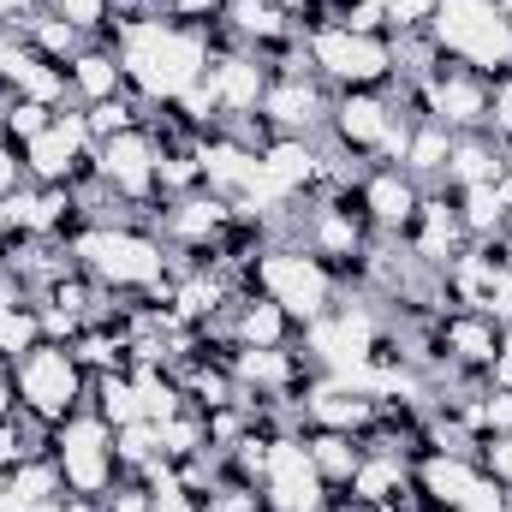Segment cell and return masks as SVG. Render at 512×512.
<instances>
[{
	"instance_id": "1",
	"label": "cell",
	"mask_w": 512,
	"mask_h": 512,
	"mask_svg": "<svg viewBox=\"0 0 512 512\" xmlns=\"http://www.w3.org/2000/svg\"><path fill=\"white\" fill-rule=\"evenodd\" d=\"M120 72L137 90V102H173L185 96L203 72H209V30H185L161 12H137V18H120Z\"/></svg>"
},
{
	"instance_id": "2",
	"label": "cell",
	"mask_w": 512,
	"mask_h": 512,
	"mask_svg": "<svg viewBox=\"0 0 512 512\" xmlns=\"http://www.w3.org/2000/svg\"><path fill=\"white\" fill-rule=\"evenodd\" d=\"M78 268L102 286H120V292H155V286H173L167 280V251L155 233L143 227H84L66 239Z\"/></svg>"
},
{
	"instance_id": "3",
	"label": "cell",
	"mask_w": 512,
	"mask_h": 512,
	"mask_svg": "<svg viewBox=\"0 0 512 512\" xmlns=\"http://www.w3.org/2000/svg\"><path fill=\"white\" fill-rule=\"evenodd\" d=\"M429 42H435L447 60L483 72V78L512 72V24L501 18L495 0H435Z\"/></svg>"
},
{
	"instance_id": "4",
	"label": "cell",
	"mask_w": 512,
	"mask_h": 512,
	"mask_svg": "<svg viewBox=\"0 0 512 512\" xmlns=\"http://www.w3.org/2000/svg\"><path fill=\"white\" fill-rule=\"evenodd\" d=\"M12 387H18L24 417L42 423V429H54V423H66V417L78 411V399L90 393V370L72 358V346L42 340L36 352H24V358L12 364Z\"/></svg>"
},
{
	"instance_id": "5",
	"label": "cell",
	"mask_w": 512,
	"mask_h": 512,
	"mask_svg": "<svg viewBox=\"0 0 512 512\" xmlns=\"http://www.w3.org/2000/svg\"><path fill=\"white\" fill-rule=\"evenodd\" d=\"M256 286L292 316V322H316L334 310V268L322 256H310L304 245H274L256 251Z\"/></svg>"
},
{
	"instance_id": "6",
	"label": "cell",
	"mask_w": 512,
	"mask_h": 512,
	"mask_svg": "<svg viewBox=\"0 0 512 512\" xmlns=\"http://www.w3.org/2000/svg\"><path fill=\"white\" fill-rule=\"evenodd\" d=\"M304 54L334 90H376V84L393 78V42L387 36H358L346 24H316L304 36Z\"/></svg>"
},
{
	"instance_id": "7",
	"label": "cell",
	"mask_w": 512,
	"mask_h": 512,
	"mask_svg": "<svg viewBox=\"0 0 512 512\" xmlns=\"http://www.w3.org/2000/svg\"><path fill=\"white\" fill-rule=\"evenodd\" d=\"M48 453H54V465H60V483L72 489V495H108L114 489V429L96 417V411H72L66 423H54V435H48Z\"/></svg>"
},
{
	"instance_id": "8",
	"label": "cell",
	"mask_w": 512,
	"mask_h": 512,
	"mask_svg": "<svg viewBox=\"0 0 512 512\" xmlns=\"http://www.w3.org/2000/svg\"><path fill=\"white\" fill-rule=\"evenodd\" d=\"M417 96H423V120H441L453 137L495 126V78H483L471 66H435L417 84Z\"/></svg>"
},
{
	"instance_id": "9",
	"label": "cell",
	"mask_w": 512,
	"mask_h": 512,
	"mask_svg": "<svg viewBox=\"0 0 512 512\" xmlns=\"http://www.w3.org/2000/svg\"><path fill=\"white\" fill-rule=\"evenodd\" d=\"M262 495H268V512H328V483H322L304 435H292V429H274L268 435Z\"/></svg>"
},
{
	"instance_id": "10",
	"label": "cell",
	"mask_w": 512,
	"mask_h": 512,
	"mask_svg": "<svg viewBox=\"0 0 512 512\" xmlns=\"http://www.w3.org/2000/svg\"><path fill=\"white\" fill-rule=\"evenodd\" d=\"M96 179H102V191H120L131 203L155 197L161 191L155 185V137L137 126V131H120V137L96 143Z\"/></svg>"
},
{
	"instance_id": "11",
	"label": "cell",
	"mask_w": 512,
	"mask_h": 512,
	"mask_svg": "<svg viewBox=\"0 0 512 512\" xmlns=\"http://www.w3.org/2000/svg\"><path fill=\"white\" fill-rule=\"evenodd\" d=\"M328 96H322V84H310L304 72H280V78H268V90H262V120L280 131V137H310L316 126H328Z\"/></svg>"
},
{
	"instance_id": "12",
	"label": "cell",
	"mask_w": 512,
	"mask_h": 512,
	"mask_svg": "<svg viewBox=\"0 0 512 512\" xmlns=\"http://www.w3.org/2000/svg\"><path fill=\"white\" fill-rule=\"evenodd\" d=\"M411 256L429 268V274H441L453 256L465 251L471 239H465V227H459V209L447 203V197H435V191H423V203H417V215L405 221V233H399Z\"/></svg>"
},
{
	"instance_id": "13",
	"label": "cell",
	"mask_w": 512,
	"mask_h": 512,
	"mask_svg": "<svg viewBox=\"0 0 512 512\" xmlns=\"http://www.w3.org/2000/svg\"><path fill=\"white\" fill-rule=\"evenodd\" d=\"M203 84L215 90L221 120H251L256 108H262V90H268V66H262V54H245V48H233V54H209Z\"/></svg>"
},
{
	"instance_id": "14",
	"label": "cell",
	"mask_w": 512,
	"mask_h": 512,
	"mask_svg": "<svg viewBox=\"0 0 512 512\" xmlns=\"http://www.w3.org/2000/svg\"><path fill=\"white\" fill-rule=\"evenodd\" d=\"M328 131L340 149H358V155H382L387 131H393V108H387L376 90H340L334 108H328Z\"/></svg>"
},
{
	"instance_id": "15",
	"label": "cell",
	"mask_w": 512,
	"mask_h": 512,
	"mask_svg": "<svg viewBox=\"0 0 512 512\" xmlns=\"http://www.w3.org/2000/svg\"><path fill=\"white\" fill-rule=\"evenodd\" d=\"M435 340H441V352H447L453 370H483V376H489V364H495L507 328H501L489 310H453V316H441Z\"/></svg>"
},
{
	"instance_id": "16",
	"label": "cell",
	"mask_w": 512,
	"mask_h": 512,
	"mask_svg": "<svg viewBox=\"0 0 512 512\" xmlns=\"http://www.w3.org/2000/svg\"><path fill=\"white\" fill-rule=\"evenodd\" d=\"M417 203H423V185L405 167H376L358 185V209H364V221L376 233H405V221L417 215Z\"/></svg>"
},
{
	"instance_id": "17",
	"label": "cell",
	"mask_w": 512,
	"mask_h": 512,
	"mask_svg": "<svg viewBox=\"0 0 512 512\" xmlns=\"http://www.w3.org/2000/svg\"><path fill=\"white\" fill-rule=\"evenodd\" d=\"M304 417H310V429H346V435H364V429L376 423V399H370L364 387L322 376V382L304 387Z\"/></svg>"
},
{
	"instance_id": "18",
	"label": "cell",
	"mask_w": 512,
	"mask_h": 512,
	"mask_svg": "<svg viewBox=\"0 0 512 512\" xmlns=\"http://www.w3.org/2000/svg\"><path fill=\"white\" fill-rule=\"evenodd\" d=\"M197 161H203V191H215V197H227V203L245 191V179L256 173V149L239 131H209V137L197 143Z\"/></svg>"
},
{
	"instance_id": "19",
	"label": "cell",
	"mask_w": 512,
	"mask_h": 512,
	"mask_svg": "<svg viewBox=\"0 0 512 512\" xmlns=\"http://www.w3.org/2000/svg\"><path fill=\"white\" fill-rule=\"evenodd\" d=\"M352 501H364V507H382V512H399V501L411 495V471H405V459L399 453H387V447H370L364 453V465L352 471Z\"/></svg>"
},
{
	"instance_id": "20",
	"label": "cell",
	"mask_w": 512,
	"mask_h": 512,
	"mask_svg": "<svg viewBox=\"0 0 512 512\" xmlns=\"http://www.w3.org/2000/svg\"><path fill=\"white\" fill-rule=\"evenodd\" d=\"M256 155H262V173H268L286 197L322 185V149H316L310 137H274V143H262Z\"/></svg>"
},
{
	"instance_id": "21",
	"label": "cell",
	"mask_w": 512,
	"mask_h": 512,
	"mask_svg": "<svg viewBox=\"0 0 512 512\" xmlns=\"http://www.w3.org/2000/svg\"><path fill=\"white\" fill-rule=\"evenodd\" d=\"M507 173V143L501 137H489V131H465V137H453V155H447V185L453 191H465V185H495Z\"/></svg>"
},
{
	"instance_id": "22",
	"label": "cell",
	"mask_w": 512,
	"mask_h": 512,
	"mask_svg": "<svg viewBox=\"0 0 512 512\" xmlns=\"http://www.w3.org/2000/svg\"><path fill=\"white\" fill-rule=\"evenodd\" d=\"M90 155H96V149H90ZM90 155H84V149H78L60 126H48L42 137H30V143H24V173H30L36 185H72V173H78Z\"/></svg>"
},
{
	"instance_id": "23",
	"label": "cell",
	"mask_w": 512,
	"mask_h": 512,
	"mask_svg": "<svg viewBox=\"0 0 512 512\" xmlns=\"http://www.w3.org/2000/svg\"><path fill=\"white\" fill-rule=\"evenodd\" d=\"M471 477H477V465L465 459V453H429L423 465H417V495L429 501L435 512H453L465 501V489H471Z\"/></svg>"
},
{
	"instance_id": "24",
	"label": "cell",
	"mask_w": 512,
	"mask_h": 512,
	"mask_svg": "<svg viewBox=\"0 0 512 512\" xmlns=\"http://www.w3.org/2000/svg\"><path fill=\"white\" fill-rule=\"evenodd\" d=\"M292 334V316L262 292V298H239L233 310V346H256V352H280Z\"/></svg>"
},
{
	"instance_id": "25",
	"label": "cell",
	"mask_w": 512,
	"mask_h": 512,
	"mask_svg": "<svg viewBox=\"0 0 512 512\" xmlns=\"http://www.w3.org/2000/svg\"><path fill=\"white\" fill-rule=\"evenodd\" d=\"M304 447H310V459H316V471H322V483L328 489H346L352 483V471L364 465V435H346V429H310L304 435Z\"/></svg>"
},
{
	"instance_id": "26",
	"label": "cell",
	"mask_w": 512,
	"mask_h": 512,
	"mask_svg": "<svg viewBox=\"0 0 512 512\" xmlns=\"http://www.w3.org/2000/svg\"><path fill=\"white\" fill-rule=\"evenodd\" d=\"M66 78H72V90L84 96V108H90V102H108V96H126V72H120V54H114V48H84V54L66 66Z\"/></svg>"
},
{
	"instance_id": "27",
	"label": "cell",
	"mask_w": 512,
	"mask_h": 512,
	"mask_svg": "<svg viewBox=\"0 0 512 512\" xmlns=\"http://www.w3.org/2000/svg\"><path fill=\"white\" fill-rule=\"evenodd\" d=\"M447 155H453V131L441 126V120H417L411 137H405L399 167H405L417 185H429V179H441V173H447Z\"/></svg>"
},
{
	"instance_id": "28",
	"label": "cell",
	"mask_w": 512,
	"mask_h": 512,
	"mask_svg": "<svg viewBox=\"0 0 512 512\" xmlns=\"http://www.w3.org/2000/svg\"><path fill=\"white\" fill-rule=\"evenodd\" d=\"M90 411L108 423V429H126V423H137L143 417V387H137V376L131 370H108V376H90Z\"/></svg>"
},
{
	"instance_id": "29",
	"label": "cell",
	"mask_w": 512,
	"mask_h": 512,
	"mask_svg": "<svg viewBox=\"0 0 512 512\" xmlns=\"http://www.w3.org/2000/svg\"><path fill=\"white\" fill-rule=\"evenodd\" d=\"M453 209H459L465 239H501V227H507V203H501L495 185H465Z\"/></svg>"
},
{
	"instance_id": "30",
	"label": "cell",
	"mask_w": 512,
	"mask_h": 512,
	"mask_svg": "<svg viewBox=\"0 0 512 512\" xmlns=\"http://www.w3.org/2000/svg\"><path fill=\"white\" fill-rule=\"evenodd\" d=\"M48 334H42V310L36 304H6L0 310V364L12 370L24 352H36Z\"/></svg>"
},
{
	"instance_id": "31",
	"label": "cell",
	"mask_w": 512,
	"mask_h": 512,
	"mask_svg": "<svg viewBox=\"0 0 512 512\" xmlns=\"http://www.w3.org/2000/svg\"><path fill=\"white\" fill-rule=\"evenodd\" d=\"M161 459V429L149 423V417H137L126 429H114V465H126V471H143V465H155Z\"/></svg>"
},
{
	"instance_id": "32",
	"label": "cell",
	"mask_w": 512,
	"mask_h": 512,
	"mask_svg": "<svg viewBox=\"0 0 512 512\" xmlns=\"http://www.w3.org/2000/svg\"><path fill=\"white\" fill-rule=\"evenodd\" d=\"M143 102H131V96H108V102H90L84 108V120H90V137L96 143H108V137H120V131H137V114Z\"/></svg>"
},
{
	"instance_id": "33",
	"label": "cell",
	"mask_w": 512,
	"mask_h": 512,
	"mask_svg": "<svg viewBox=\"0 0 512 512\" xmlns=\"http://www.w3.org/2000/svg\"><path fill=\"white\" fill-rule=\"evenodd\" d=\"M48 126H54V108H48V102L6 96V108H0V131H6L12 143H30V137H42Z\"/></svg>"
},
{
	"instance_id": "34",
	"label": "cell",
	"mask_w": 512,
	"mask_h": 512,
	"mask_svg": "<svg viewBox=\"0 0 512 512\" xmlns=\"http://www.w3.org/2000/svg\"><path fill=\"white\" fill-rule=\"evenodd\" d=\"M48 12L66 18V24L84 30V36H102V30L114 24V0H48Z\"/></svg>"
},
{
	"instance_id": "35",
	"label": "cell",
	"mask_w": 512,
	"mask_h": 512,
	"mask_svg": "<svg viewBox=\"0 0 512 512\" xmlns=\"http://www.w3.org/2000/svg\"><path fill=\"white\" fill-rule=\"evenodd\" d=\"M453 512H512V489L507 483H495L489 471H477L471 489H465V501H459Z\"/></svg>"
},
{
	"instance_id": "36",
	"label": "cell",
	"mask_w": 512,
	"mask_h": 512,
	"mask_svg": "<svg viewBox=\"0 0 512 512\" xmlns=\"http://www.w3.org/2000/svg\"><path fill=\"white\" fill-rule=\"evenodd\" d=\"M382 6H387V30L393 36H417L435 18V0H382Z\"/></svg>"
},
{
	"instance_id": "37",
	"label": "cell",
	"mask_w": 512,
	"mask_h": 512,
	"mask_svg": "<svg viewBox=\"0 0 512 512\" xmlns=\"http://www.w3.org/2000/svg\"><path fill=\"white\" fill-rule=\"evenodd\" d=\"M24 179H30V173H24V155H18V149H12V137L0 131V197L24 191Z\"/></svg>"
},
{
	"instance_id": "38",
	"label": "cell",
	"mask_w": 512,
	"mask_h": 512,
	"mask_svg": "<svg viewBox=\"0 0 512 512\" xmlns=\"http://www.w3.org/2000/svg\"><path fill=\"white\" fill-rule=\"evenodd\" d=\"M102 512H155V507H149V489L143 483H114L102 495Z\"/></svg>"
},
{
	"instance_id": "39",
	"label": "cell",
	"mask_w": 512,
	"mask_h": 512,
	"mask_svg": "<svg viewBox=\"0 0 512 512\" xmlns=\"http://www.w3.org/2000/svg\"><path fill=\"white\" fill-rule=\"evenodd\" d=\"M483 459H489V477L512 489V429H507V435H489V441H483Z\"/></svg>"
},
{
	"instance_id": "40",
	"label": "cell",
	"mask_w": 512,
	"mask_h": 512,
	"mask_svg": "<svg viewBox=\"0 0 512 512\" xmlns=\"http://www.w3.org/2000/svg\"><path fill=\"white\" fill-rule=\"evenodd\" d=\"M18 459H30V447H24V429H18V417H12V423H0V483H6V471H12Z\"/></svg>"
},
{
	"instance_id": "41",
	"label": "cell",
	"mask_w": 512,
	"mask_h": 512,
	"mask_svg": "<svg viewBox=\"0 0 512 512\" xmlns=\"http://www.w3.org/2000/svg\"><path fill=\"white\" fill-rule=\"evenodd\" d=\"M42 6H48V0H0V24H6V30H18V24H24V18H36Z\"/></svg>"
},
{
	"instance_id": "42",
	"label": "cell",
	"mask_w": 512,
	"mask_h": 512,
	"mask_svg": "<svg viewBox=\"0 0 512 512\" xmlns=\"http://www.w3.org/2000/svg\"><path fill=\"white\" fill-rule=\"evenodd\" d=\"M227 0H167V12H179V18H209V12H221Z\"/></svg>"
},
{
	"instance_id": "43",
	"label": "cell",
	"mask_w": 512,
	"mask_h": 512,
	"mask_svg": "<svg viewBox=\"0 0 512 512\" xmlns=\"http://www.w3.org/2000/svg\"><path fill=\"white\" fill-rule=\"evenodd\" d=\"M18 417V387H12V370L0 364V423H12Z\"/></svg>"
},
{
	"instance_id": "44",
	"label": "cell",
	"mask_w": 512,
	"mask_h": 512,
	"mask_svg": "<svg viewBox=\"0 0 512 512\" xmlns=\"http://www.w3.org/2000/svg\"><path fill=\"white\" fill-rule=\"evenodd\" d=\"M495 245H501V256L512 262V209H507V227H501V239H495Z\"/></svg>"
},
{
	"instance_id": "45",
	"label": "cell",
	"mask_w": 512,
	"mask_h": 512,
	"mask_svg": "<svg viewBox=\"0 0 512 512\" xmlns=\"http://www.w3.org/2000/svg\"><path fill=\"white\" fill-rule=\"evenodd\" d=\"M268 6H280V12L292 18V12H304V6H316V0H268Z\"/></svg>"
},
{
	"instance_id": "46",
	"label": "cell",
	"mask_w": 512,
	"mask_h": 512,
	"mask_svg": "<svg viewBox=\"0 0 512 512\" xmlns=\"http://www.w3.org/2000/svg\"><path fill=\"white\" fill-rule=\"evenodd\" d=\"M495 6H501V18H507V24H512V0H495Z\"/></svg>"
}]
</instances>
